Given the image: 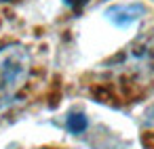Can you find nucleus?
Returning <instances> with one entry per match:
<instances>
[{
  "label": "nucleus",
  "mask_w": 154,
  "mask_h": 149,
  "mask_svg": "<svg viewBox=\"0 0 154 149\" xmlns=\"http://www.w3.org/2000/svg\"><path fill=\"white\" fill-rule=\"evenodd\" d=\"M146 15V7L141 2H125V4H112L103 11L106 21H110L114 28L127 30L135 23H139V19Z\"/></svg>",
  "instance_id": "f03ea898"
},
{
  "label": "nucleus",
  "mask_w": 154,
  "mask_h": 149,
  "mask_svg": "<svg viewBox=\"0 0 154 149\" xmlns=\"http://www.w3.org/2000/svg\"><path fill=\"white\" fill-rule=\"evenodd\" d=\"M66 126H68V130L72 134H82L89 128V120H87V115L82 111H72L66 118Z\"/></svg>",
  "instance_id": "7ed1b4c3"
},
{
  "label": "nucleus",
  "mask_w": 154,
  "mask_h": 149,
  "mask_svg": "<svg viewBox=\"0 0 154 149\" xmlns=\"http://www.w3.org/2000/svg\"><path fill=\"white\" fill-rule=\"evenodd\" d=\"M32 55L21 44H7L0 48V97L15 95L30 78Z\"/></svg>",
  "instance_id": "f257e3e1"
}]
</instances>
